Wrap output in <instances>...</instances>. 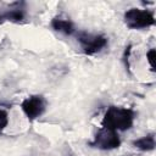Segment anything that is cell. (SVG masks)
I'll list each match as a JSON object with an SVG mask.
<instances>
[{
    "label": "cell",
    "instance_id": "5",
    "mask_svg": "<svg viewBox=\"0 0 156 156\" xmlns=\"http://www.w3.org/2000/svg\"><path fill=\"white\" fill-rule=\"evenodd\" d=\"M21 108L29 121L39 118L46 110V100L43 95L34 94L26 98L21 102Z\"/></svg>",
    "mask_w": 156,
    "mask_h": 156
},
{
    "label": "cell",
    "instance_id": "3",
    "mask_svg": "<svg viewBox=\"0 0 156 156\" xmlns=\"http://www.w3.org/2000/svg\"><path fill=\"white\" fill-rule=\"evenodd\" d=\"M77 40L85 55H95L102 51L108 44V39L104 34H93L87 32H78Z\"/></svg>",
    "mask_w": 156,
    "mask_h": 156
},
{
    "label": "cell",
    "instance_id": "11",
    "mask_svg": "<svg viewBox=\"0 0 156 156\" xmlns=\"http://www.w3.org/2000/svg\"><path fill=\"white\" fill-rule=\"evenodd\" d=\"M121 156H140L138 154H126V155H121Z\"/></svg>",
    "mask_w": 156,
    "mask_h": 156
},
{
    "label": "cell",
    "instance_id": "2",
    "mask_svg": "<svg viewBox=\"0 0 156 156\" xmlns=\"http://www.w3.org/2000/svg\"><path fill=\"white\" fill-rule=\"evenodd\" d=\"M123 20L129 29H145L155 24L154 12L146 9L132 7L124 12Z\"/></svg>",
    "mask_w": 156,
    "mask_h": 156
},
{
    "label": "cell",
    "instance_id": "8",
    "mask_svg": "<svg viewBox=\"0 0 156 156\" xmlns=\"http://www.w3.org/2000/svg\"><path fill=\"white\" fill-rule=\"evenodd\" d=\"M133 146L140 151H152L155 149V133H149L136 140H133Z\"/></svg>",
    "mask_w": 156,
    "mask_h": 156
},
{
    "label": "cell",
    "instance_id": "7",
    "mask_svg": "<svg viewBox=\"0 0 156 156\" xmlns=\"http://www.w3.org/2000/svg\"><path fill=\"white\" fill-rule=\"evenodd\" d=\"M50 26H51V28L54 30H56L58 33H62L65 35H72L76 32V28H74L73 22L71 20L63 18L61 16H55L51 20Z\"/></svg>",
    "mask_w": 156,
    "mask_h": 156
},
{
    "label": "cell",
    "instance_id": "9",
    "mask_svg": "<svg viewBox=\"0 0 156 156\" xmlns=\"http://www.w3.org/2000/svg\"><path fill=\"white\" fill-rule=\"evenodd\" d=\"M9 124V115L5 110L0 108V133L7 127Z\"/></svg>",
    "mask_w": 156,
    "mask_h": 156
},
{
    "label": "cell",
    "instance_id": "4",
    "mask_svg": "<svg viewBox=\"0 0 156 156\" xmlns=\"http://www.w3.org/2000/svg\"><path fill=\"white\" fill-rule=\"evenodd\" d=\"M90 147L99 149L102 151H108V150H115L118 149L121 145V138L116 130L107 129V128H101L94 136L91 141L88 144Z\"/></svg>",
    "mask_w": 156,
    "mask_h": 156
},
{
    "label": "cell",
    "instance_id": "1",
    "mask_svg": "<svg viewBox=\"0 0 156 156\" xmlns=\"http://www.w3.org/2000/svg\"><path fill=\"white\" fill-rule=\"evenodd\" d=\"M135 119V112L132 108L122 106H110L101 121L102 128L112 130H128L133 127Z\"/></svg>",
    "mask_w": 156,
    "mask_h": 156
},
{
    "label": "cell",
    "instance_id": "6",
    "mask_svg": "<svg viewBox=\"0 0 156 156\" xmlns=\"http://www.w3.org/2000/svg\"><path fill=\"white\" fill-rule=\"evenodd\" d=\"M26 17V9H24V2H13L11 4L10 9L0 12V18L1 21H10V22H22Z\"/></svg>",
    "mask_w": 156,
    "mask_h": 156
},
{
    "label": "cell",
    "instance_id": "10",
    "mask_svg": "<svg viewBox=\"0 0 156 156\" xmlns=\"http://www.w3.org/2000/svg\"><path fill=\"white\" fill-rule=\"evenodd\" d=\"M155 57H156V51L155 49H150L147 52H146V60L151 67L152 71H155Z\"/></svg>",
    "mask_w": 156,
    "mask_h": 156
},
{
    "label": "cell",
    "instance_id": "12",
    "mask_svg": "<svg viewBox=\"0 0 156 156\" xmlns=\"http://www.w3.org/2000/svg\"><path fill=\"white\" fill-rule=\"evenodd\" d=\"M1 23H2V21H1V18H0V24H1Z\"/></svg>",
    "mask_w": 156,
    "mask_h": 156
}]
</instances>
